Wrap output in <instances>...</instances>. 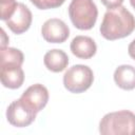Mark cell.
Returning <instances> with one entry per match:
<instances>
[{
  "label": "cell",
  "instance_id": "2",
  "mask_svg": "<svg viewBox=\"0 0 135 135\" xmlns=\"http://www.w3.org/2000/svg\"><path fill=\"white\" fill-rule=\"evenodd\" d=\"M102 135H135V114L128 110L105 114L99 122Z\"/></svg>",
  "mask_w": 135,
  "mask_h": 135
},
{
  "label": "cell",
  "instance_id": "6",
  "mask_svg": "<svg viewBox=\"0 0 135 135\" xmlns=\"http://www.w3.org/2000/svg\"><path fill=\"white\" fill-rule=\"evenodd\" d=\"M20 99L26 107L38 113L46 105L49 101V91L44 85L36 83L28 86L23 92Z\"/></svg>",
  "mask_w": 135,
  "mask_h": 135
},
{
  "label": "cell",
  "instance_id": "12",
  "mask_svg": "<svg viewBox=\"0 0 135 135\" xmlns=\"http://www.w3.org/2000/svg\"><path fill=\"white\" fill-rule=\"evenodd\" d=\"M114 81L122 90L135 89V68L130 64L119 65L114 72Z\"/></svg>",
  "mask_w": 135,
  "mask_h": 135
},
{
  "label": "cell",
  "instance_id": "11",
  "mask_svg": "<svg viewBox=\"0 0 135 135\" xmlns=\"http://www.w3.org/2000/svg\"><path fill=\"white\" fill-rule=\"evenodd\" d=\"M43 62L47 70L54 73H59L68 66L69 57L62 50L54 49L45 53L43 57Z\"/></svg>",
  "mask_w": 135,
  "mask_h": 135
},
{
  "label": "cell",
  "instance_id": "14",
  "mask_svg": "<svg viewBox=\"0 0 135 135\" xmlns=\"http://www.w3.org/2000/svg\"><path fill=\"white\" fill-rule=\"evenodd\" d=\"M16 0H0V9H1V19L6 21L15 12L17 6Z\"/></svg>",
  "mask_w": 135,
  "mask_h": 135
},
{
  "label": "cell",
  "instance_id": "8",
  "mask_svg": "<svg viewBox=\"0 0 135 135\" xmlns=\"http://www.w3.org/2000/svg\"><path fill=\"white\" fill-rule=\"evenodd\" d=\"M32 19L33 16L30 8L23 3H18L13 15L6 20V25L13 33L19 35L30 28Z\"/></svg>",
  "mask_w": 135,
  "mask_h": 135
},
{
  "label": "cell",
  "instance_id": "15",
  "mask_svg": "<svg viewBox=\"0 0 135 135\" xmlns=\"http://www.w3.org/2000/svg\"><path fill=\"white\" fill-rule=\"evenodd\" d=\"M30 1L39 9H49V8H56L61 6L65 0H30Z\"/></svg>",
  "mask_w": 135,
  "mask_h": 135
},
{
  "label": "cell",
  "instance_id": "16",
  "mask_svg": "<svg viewBox=\"0 0 135 135\" xmlns=\"http://www.w3.org/2000/svg\"><path fill=\"white\" fill-rule=\"evenodd\" d=\"M101 3L108 8H115L122 4L123 0H100Z\"/></svg>",
  "mask_w": 135,
  "mask_h": 135
},
{
  "label": "cell",
  "instance_id": "1",
  "mask_svg": "<svg viewBox=\"0 0 135 135\" xmlns=\"http://www.w3.org/2000/svg\"><path fill=\"white\" fill-rule=\"evenodd\" d=\"M100 34L107 40H116L129 36L135 30V17L120 5L109 8L100 25Z\"/></svg>",
  "mask_w": 135,
  "mask_h": 135
},
{
  "label": "cell",
  "instance_id": "10",
  "mask_svg": "<svg viewBox=\"0 0 135 135\" xmlns=\"http://www.w3.org/2000/svg\"><path fill=\"white\" fill-rule=\"evenodd\" d=\"M72 53L81 59H90L92 58L97 51V46L95 41L88 36H76L70 45Z\"/></svg>",
  "mask_w": 135,
  "mask_h": 135
},
{
  "label": "cell",
  "instance_id": "13",
  "mask_svg": "<svg viewBox=\"0 0 135 135\" xmlns=\"http://www.w3.org/2000/svg\"><path fill=\"white\" fill-rule=\"evenodd\" d=\"M24 60L23 53L15 47L1 46L0 50V62L2 64H17L22 65Z\"/></svg>",
  "mask_w": 135,
  "mask_h": 135
},
{
  "label": "cell",
  "instance_id": "4",
  "mask_svg": "<svg viewBox=\"0 0 135 135\" xmlns=\"http://www.w3.org/2000/svg\"><path fill=\"white\" fill-rule=\"evenodd\" d=\"M94 74L91 68L83 64H76L70 68L63 75L64 88L75 94L86 91L93 83Z\"/></svg>",
  "mask_w": 135,
  "mask_h": 135
},
{
  "label": "cell",
  "instance_id": "9",
  "mask_svg": "<svg viewBox=\"0 0 135 135\" xmlns=\"http://www.w3.org/2000/svg\"><path fill=\"white\" fill-rule=\"evenodd\" d=\"M24 81V72L21 65L2 64L1 65V82L5 88L19 89Z\"/></svg>",
  "mask_w": 135,
  "mask_h": 135
},
{
  "label": "cell",
  "instance_id": "18",
  "mask_svg": "<svg viewBox=\"0 0 135 135\" xmlns=\"http://www.w3.org/2000/svg\"><path fill=\"white\" fill-rule=\"evenodd\" d=\"M130 3H131V5L134 7V9H135V0H130Z\"/></svg>",
  "mask_w": 135,
  "mask_h": 135
},
{
  "label": "cell",
  "instance_id": "3",
  "mask_svg": "<svg viewBox=\"0 0 135 135\" xmlns=\"http://www.w3.org/2000/svg\"><path fill=\"white\" fill-rule=\"evenodd\" d=\"M69 16L78 30H91L97 20L98 9L93 0H72L69 5Z\"/></svg>",
  "mask_w": 135,
  "mask_h": 135
},
{
  "label": "cell",
  "instance_id": "5",
  "mask_svg": "<svg viewBox=\"0 0 135 135\" xmlns=\"http://www.w3.org/2000/svg\"><path fill=\"white\" fill-rule=\"evenodd\" d=\"M37 113L26 107L21 99L14 100L6 110L7 121L17 128H24L30 126L36 118Z\"/></svg>",
  "mask_w": 135,
  "mask_h": 135
},
{
  "label": "cell",
  "instance_id": "7",
  "mask_svg": "<svg viewBox=\"0 0 135 135\" xmlns=\"http://www.w3.org/2000/svg\"><path fill=\"white\" fill-rule=\"evenodd\" d=\"M41 34L43 39L50 43H62L69 38L70 28L62 20L51 18L43 23Z\"/></svg>",
  "mask_w": 135,
  "mask_h": 135
},
{
  "label": "cell",
  "instance_id": "17",
  "mask_svg": "<svg viewBox=\"0 0 135 135\" xmlns=\"http://www.w3.org/2000/svg\"><path fill=\"white\" fill-rule=\"evenodd\" d=\"M128 53L130 55L131 58H133L135 60V39L129 44V47H128Z\"/></svg>",
  "mask_w": 135,
  "mask_h": 135
}]
</instances>
